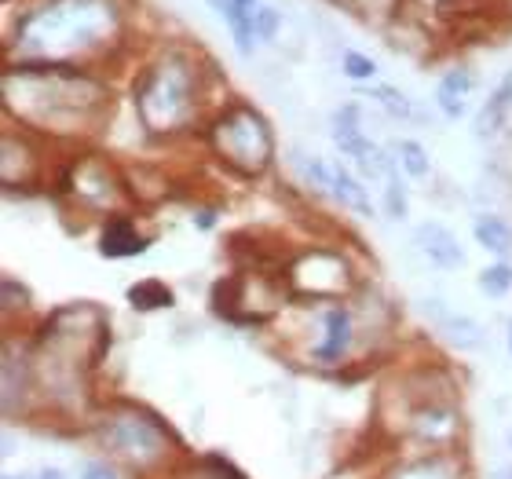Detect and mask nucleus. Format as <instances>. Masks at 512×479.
<instances>
[{"mask_svg":"<svg viewBox=\"0 0 512 479\" xmlns=\"http://www.w3.org/2000/svg\"><path fill=\"white\" fill-rule=\"evenodd\" d=\"M136 107L147 128H154V132H169V128L183 125L194 110L191 70L180 59H169L158 70H150L136 92Z\"/></svg>","mask_w":512,"mask_h":479,"instance_id":"1","label":"nucleus"},{"mask_svg":"<svg viewBox=\"0 0 512 479\" xmlns=\"http://www.w3.org/2000/svg\"><path fill=\"white\" fill-rule=\"evenodd\" d=\"M213 143L227 165L238 172H264L271 154H275V139L267 121L249 107H235L213 132Z\"/></svg>","mask_w":512,"mask_h":479,"instance_id":"2","label":"nucleus"},{"mask_svg":"<svg viewBox=\"0 0 512 479\" xmlns=\"http://www.w3.org/2000/svg\"><path fill=\"white\" fill-rule=\"evenodd\" d=\"M92 4L96 0H55L48 11H33L30 19L22 22V37L30 44H52V48H63V33L70 30V37H74V44L81 41H92V37H99L103 33V22H99V15H107V11H92Z\"/></svg>","mask_w":512,"mask_h":479,"instance_id":"3","label":"nucleus"},{"mask_svg":"<svg viewBox=\"0 0 512 479\" xmlns=\"http://www.w3.org/2000/svg\"><path fill=\"white\" fill-rule=\"evenodd\" d=\"M333 143H337L344 158L355 161V169L363 172V176H370V180H388V172L399 165V161L384 158V150L377 147L374 139H366L355 103H348V107H341L333 114Z\"/></svg>","mask_w":512,"mask_h":479,"instance_id":"4","label":"nucleus"},{"mask_svg":"<svg viewBox=\"0 0 512 479\" xmlns=\"http://www.w3.org/2000/svg\"><path fill=\"white\" fill-rule=\"evenodd\" d=\"M107 443L118 454H125L128 461H154L161 458V450H165L169 439H165V432L158 425H150L147 417L121 414L107 421Z\"/></svg>","mask_w":512,"mask_h":479,"instance_id":"5","label":"nucleus"},{"mask_svg":"<svg viewBox=\"0 0 512 479\" xmlns=\"http://www.w3.org/2000/svg\"><path fill=\"white\" fill-rule=\"evenodd\" d=\"M417 249L425 253V260H432V267H443V271H454V267L465 264V253H461V242L454 238V231H447L443 224L428 220L414 231Z\"/></svg>","mask_w":512,"mask_h":479,"instance_id":"6","label":"nucleus"},{"mask_svg":"<svg viewBox=\"0 0 512 479\" xmlns=\"http://www.w3.org/2000/svg\"><path fill=\"white\" fill-rule=\"evenodd\" d=\"M425 315L436 322L439 333H443L450 344H458V348H469V352L483 344L480 322L469 319V315H458V311H450L443 300H425Z\"/></svg>","mask_w":512,"mask_h":479,"instance_id":"7","label":"nucleus"},{"mask_svg":"<svg viewBox=\"0 0 512 479\" xmlns=\"http://www.w3.org/2000/svg\"><path fill=\"white\" fill-rule=\"evenodd\" d=\"M326 194H333L337 202L348 209V213L370 220L374 216V202H370V191L355 180V172L344 165V161H330V183H326Z\"/></svg>","mask_w":512,"mask_h":479,"instance_id":"8","label":"nucleus"},{"mask_svg":"<svg viewBox=\"0 0 512 479\" xmlns=\"http://www.w3.org/2000/svg\"><path fill=\"white\" fill-rule=\"evenodd\" d=\"M472 88H476V81H472L469 70H450V74H443V81H439V88H436L439 110H443L450 121H458L461 114H465V107H469Z\"/></svg>","mask_w":512,"mask_h":479,"instance_id":"9","label":"nucleus"},{"mask_svg":"<svg viewBox=\"0 0 512 479\" xmlns=\"http://www.w3.org/2000/svg\"><path fill=\"white\" fill-rule=\"evenodd\" d=\"M147 249V238L139 235L132 220H110L103 227V238H99V253L110 256V260H121V256H136Z\"/></svg>","mask_w":512,"mask_h":479,"instance_id":"10","label":"nucleus"},{"mask_svg":"<svg viewBox=\"0 0 512 479\" xmlns=\"http://www.w3.org/2000/svg\"><path fill=\"white\" fill-rule=\"evenodd\" d=\"M348 344H352V315L344 308H333L330 315H326V341L315 348V355H319L322 362H333L348 352Z\"/></svg>","mask_w":512,"mask_h":479,"instance_id":"11","label":"nucleus"},{"mask_svg":"<svg viewBox=\"0 0 512 479\" xmlns=\"http://www.w3.org/2000/svg\"><path fill=\"white\" fill-rule=\"evenodd\" d=\"M509 114H512V70L502 77V85L494 88V96L487 99V107H483L480 121H476L480 136H494V132L505 125V118H509Z\"/></svg>","mask_w":512,"mask_h":479,"instance_id":"12","label":"nucleus"},{"mask_svg":"<svg viewBox=\"0 0 512 479\" xmlns=\"http://www.w3.org/2000/svg\"><path fill=\"white\" fill-rule=\"evenodd\" d=\"M472 235H476V242H480L487 253L505 256L512 249V227H509V220H502V216H494V213H483L480 220L472 224Z\"/></svg>","mask_w":512,"mask_h":479,"instance_id":"13","label":"nucleus"},{"mask_svg":"<svg viewBox=\"0 0 512 479\" xmlns=\"http://www.w3.org/2000/svg\"><path fill=\"white\" fill-rule=\"evenodd\" d=\"M128 300L136 304L139 311H158V308H172V289L158 278H147L139 286L128 289Z\"/></svg>","mask_w":512,"mask_h":479,"instance_id":"14","label":"nucleus"},{"mask_svg":"<svg viewBox=\"0 0 512 479\" xmlns=\"http://www.w3.org/2000/svg\"><path fill=\"white\" fill-rule=\"evenodd\" d=\"M395 154H399V169H403V172H410V176H414V180H425V176H428V169H432V165H428V154H425V147H421V143H417V139H403V143H399V147H395Z\"/></svg>","mask_w":512,"mask_h":479,"instance_id":"15","label":"nucleus"},{"mask_svg":"<svg viewBox=\"0 0 512 479\" xmlns=\"http://www.w3.org/2000/svg\"><path fill=\"white\" fill-rule=\"evenodd\" d=\"M392 479H454V469H450L447 461L428 458V461H417V465H406V469H399Z\"/></svg>","mask_w":512,"mask_h":479,"instance_id":"16","label":"nucleus"},{"mask_svg":"<svg viewBox=\"0 0 512 479\" xmlns=\"http://www.w3.org/2000/svg\"><path fill=\"white\" fill-rule=\"evenodd\" d=\"M480 289L487 293V297H505L512 289V267L509 264H494L487 267V271H480Z\"/></svg>","mask_w":512,"mask_h":479,"instance_id":"17","label":"nucleus"},{"mask_svg":"<svg viewBox=\"0 0 512 479\" xmlns=\"http://www.w3.org/2000/svg\"><path fill=\"white\" fill-rule=\"evenodd\" d=\"M399 165L388 172V180H384V205H388V216L392 220H406V191H403V180H399Z\"/></svg>","mask_w":512,"mask_h":479,"instance_id":"18","label":"nucleus"},{"mask_svg":"<svg viewBox=\"0 0 512 479\" xmlns=\"http://www.w3.org/2000/svg\"><path fill=\"white\" fill-rule=\"evenodd\" d=\"M370 96L381 99L384 110H388V114H395V118H414V107H410V99H406L403 92H395V88H374Z\"/></svg>","mask_w":512,"mask_h":479,"instance_id":"19","label":"nucleus"},{"mask_svg":"<svg viewBox=\"0 0 512 479\" xmlns=\"http://www.w3.org/2000/svg\"><path fill=\"white\" fill-rule=\"evenodd\" d=\"M344 74L352 77V81H374L377 63L374 59H366V55H359V52H344Z\"/></svg>","mask_w":512,"mask_h":479,"instance_id":"20","label":"nucleus"},{"mask_svg":"<svg viewBox=\"0 0 512 479\" xmlns=\"http://www.w3.org/2000/svg\"><path fill=\"white\" fill-rule=\"evenodd\" d=\"M278 30V11L275 8H256L253 11V33L256 41H271Z\"/></svg>","mask_w":512,"mask_h":479,"instance_id":"21","label":"nucleus"},{"mask_svg":"<svg viewBox=\"0 0 512 479\" xmlns=\"http://www.w3.org/2000/svg\"><path fill=\"white\" fill-rule=\"evenodd\" d=\"M81 479H114V472H110L107 465L92 461V465H85V469H81Z\"/></svg>","mask_w":512,"mask_h":479,"instance_id":"22","label":"nucleus"},{"mask_svg":"<svg viewBox=\"0 0 512 479\" xmlns=\"http://www.w3.org/2000/svg\"><path fill=\"white\" fill-rule=\"evenodd\" d=\"M209 4H213V8L227 19V11H231V0H209Z\"/></svg>","mask_w":512,"mask_h":479,"instance_id":"23","label":"nucleus"},{"mask_svg":"<svg viewBox=\"0 0 512 479\" xmlns=\"http://www.w3.org/2000/svg\"><path fill=\"white\" fill-rule=\"evenodd\" d=\"M235 8H242V11H249V15H253V11H256V0H235Z\"/></svg>","mask_w":512,"mask_h":479,"instance_id":"24","label":"nucleus"},{"mask_svg":"<svg viewBox=\"0 0 512 479\" xmlns=\"http://www.w3.org/2000/svg\"><path fill=\"white\" fill-rule=\"evenodd\" d=\"M37 479H66V476H63V472H59V469H44Z\"/></svg>","mask_w":512,"mask_h":479,"instance_id":"25","label":"nucleus"},{"mask_svg":"<svg viewBox=\"0 0 512 479\" xmlns=\"http://www.w3.org/2000/svg\"><path fill=\"white\" fill-rule=\"evenodd\" d=\"M494 479H512V465H505V469L494 472Z\"/></svg>","mask_w":512,"mask_h":479,"instance_id":"26","label":"nucleus"},{"mask_svg":"<svg viewBox=\"0 0 512 479\" xmlns=\"http://www.w3.org/2000/svg\"><path fill=\"white\" fill-rule=\"evenodd\" d=\"M509 352H512V322H509Z\"/></svg>","mask_w":512,"mask_h":479,"instance_id":"27","label":"nucleus"},{"mask_svg":"<svg viewBox=\"0 0 512 479\" xmlns=\"http://www.w3.org/2000/svg\"><path fill=\"white\" fill-rule=\"evenodd\" d=\"M4 479H26V476H4Z\"/></svg>","mask_w":512,"mask_h":479,"instance_id":"28","label":"nucleus"}]
</instances>
